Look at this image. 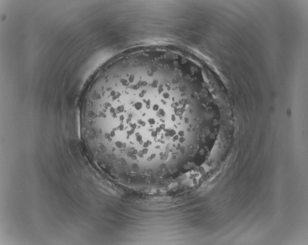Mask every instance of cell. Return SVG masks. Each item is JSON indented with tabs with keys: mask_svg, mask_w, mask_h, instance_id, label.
<instances>
[{
	"mask_svg": "<svg viewBox=\"0 0 308 245\" xmlns=\"http://www.w3.org/2000/svg\"><path fill=\"white\" fill-rule=\"evenodd\" d=\"M81 126L103 170L122 184L143 187L186 173L200 121L183 89L143 52L120 56L97 75Z\"/></svg>",
	"mask_w": 308,
	"mask_h": 245,
	"instance_id": "1",
	"label": "cell"
}]
</instances>
